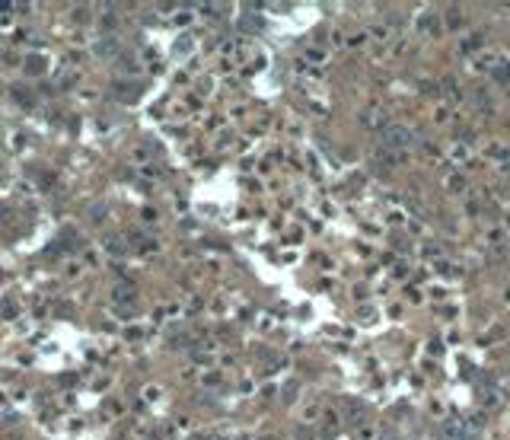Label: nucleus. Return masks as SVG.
Segmentation results:
<instances>
[{"instance_id":"nucleus-1","label":"nucleus","mask_w":510,"mask_h":440,"mask_svg":"<svg viewBox=\"0 0 510 440\" xmlns=\"http://www.w3.org/2000/svg\"><path fill=\"white\" fill-rule=\"evenodd\" d=\"M383 144L389 150H402V147L411 144V131L405 125H386L383 128Z\"/></svg>"},{"instance_id":"nucleus-2","label":"nucleus","mask_w":510,"mask_h":440,"mask_svg":"<svg viewBox=\"0 0 510 440\" xmlns=\"http://www.w3.org/2000/svg\"><path fill=\"white\" fill-rule=\"evenodd\" d=\"M96 51H99V55H112V51H115V39H102L96 45Z\"/></svg>"},{"instance_id":"nucleus-3","label":"nucleus","mask_w":510,"mask_h":440,"mask_svg":"<svg viewBox=\"0 0 510 440\" xmlns=\"http://www.w3.org/2000/svg\"><path fill=\"white\" fill-rule=\"evenodd\" d=\"M29 71H32V74L42 71V61H39V58H29Z\"/></svg>"}]
</instances>
